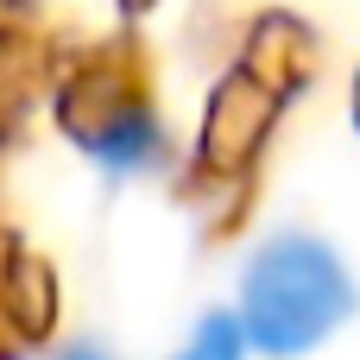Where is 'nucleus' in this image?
<instances>
[{
	"label": "nucleus",
	"instance_id": "nucleus-1",
	"mask_svg": "<svg viewBox=\"0 0 360 360\" xmlns=\"http://www.w3.org/2000/svg\"><path fill=\"white\" fill-rule=\"evenodd\" d=\"M354 310V285L342 272V259L323 240L285 234L266 253H253L247 278H240V335L247 348L266 354H304L323 335H335Z\"/></svg>",
	"mask_w": 360,
	"mask_h": 360
},
{
	"label": "nucleus",
	"instance_id": "nucleus-2",
	"mask_svg": "<svg viewBox=\"0 0 360 360\" xmlns=\"http://www.w3.org/2000/svg\"><path fill=\"white\" fill-rule=\"evenodd\" d=\"M240 354H247L240 323H234V316H202L196 335H190V348H184L177 360H240Z\"/></svg>",
	"mask_w": 360,
	"mask_h": 360
},
{
	"label": "nucleus",
	"instance_id": "nucleus-3",
	"mask_svg": "<svg viewBox=\"0 0 360 360\" xmlns=\"http://www.w3.org/2000/svg\"><path fill=\"white\" fill-rule=\"evenodd\" d=\"M101 152L120 158V165H146L152 158V127L146 120H120V127H108V146Z\"/></svg>",
	"mask_w": 360,
	"mask_h": 360
},
{
	"label": "nucleus",
	"instance_id": "nucleus-4",
	"mask_svg": "<svg viewBox=\"0 0 360 360\" xmlns=\"http://www.w3.org/2000/svg\"><path fill=\"white\" fill-rule=\"evenodd\" d=\"M63 360H101V354H95V348H70Z\"/></svg>",
	"mask_w": 360,
	"mask_h": 360
}]
</instances>
